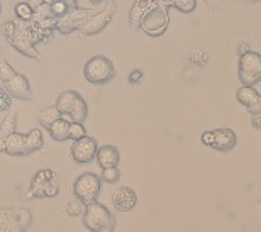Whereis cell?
<instances>
[{
	"label": "cell",
	"instance_id": "obj_1",
	"mask_svg": "<svg viewBox=\"0 0 261 232\" xmlns=\"http://www.w3.org/2000/svg\"><path fill=\"white\" fill-rule=\"evenodd\" d=\"M83 224L92 232H112L114 230V219L109 214V210L98 202L87 203L83 210Z\"/></svg>",
	"mask_w": 261,
	"mask_h": 232
},
{
	"label": "cell",
	"instance_id": "obj_5",
	"mask_svg": "<svg viewBox=\"0 0 261 232\" xmlns=\"http://www.w3.org/2000/svg\"><path fill=\"white\" fill-rule=\"evenodd\" d=\"M239 76L246 87H251L253 83L261 80V56L256 53H244L241 56V65H239Z\"/></svg>",
	"mask_w": 261,
	"mask_h": 232
},
{
	"label": "cell",
	"instance_id": "obj_37",
	"mask_svg": "<svg viewBox=\"0 0 261 232\" xmlns=\"http://www.w3.org/2000/svg\"><path fill=\"white\" fill-rule=\"evenodd\" d=\"M43 2H44V4H48V5H51V4L55 2V0H43Z\"/></svg>",
	"mask_w": 261,
	"mask_h": 232
},
{
	"label": "cell",
	"instance_id": "obj_29",
	"mask_svg": "<svg viewBox=\"0 0 261 232\" xmlns=\"http://www.w3.org/2000/svg\"><path fill=\"white\" fill-rule=\"evenodd\" d=\"M7 109H10V95L5 88H0V112H5Z\"/></svg>",
	"mask_w": 261,
	"mask_h": 232
},
{
	"label": "cell",
	"instance_id": "obj_30",
	"mask_svg": "<svg viewBox=\"0 0 261 232\" xmlns=\"http://www.w3.org/2000/svg\"><path fill=\"white\" fill-rule=\"evenodd\" d=\"M58 195V185H56L55 180H49L44 183V197H55Z\"/></svg>",
	"mask_w": 261,
	"mask_h": 232
},
{
	"label": "cell",
	"instance_id": "obj_3",
	"mask_svg": "<svg viewBox=\"0 0 261 232\" xmlns=\"http://www.w3.org/2000/svg\"><path fill=\"white\" fill-rule=\"evenodd\" d=\"M168 28V12L163 5H153L141 19V29L149 36L163 34Z\"/></svg>",
	"mask_w": 261,
	"mask_h": 232
},
{
	"label": "cell",
	"instance_id": "obj_14",
	"mask_svg": "<svg viewBox=\"0 0 261 232\" xmlns=\"http://www.w3.org/2000/svg\"><path fill=\"white\" fill-rule=\"evenodd\" d=\"M234 142H236V136L229 129H219L212 133V146L217 149L227 151L234 146Z\"/></svg>",
	"mask_w": 261,
	"mask_h": 232
},
{
	"label": "cell",
	"instance_id": "obj_17",
	"mask_svg": "<svg viewBox=\"0 0 261 232\" xmlns=\"http://www.w3.org/2000/svg\"><path fill=\"white\" fill-rule=\"evenodd\" d=\"M51 9V14H53L55 19H60L66 15L68 12H71V10L78 9L76 5V0H55L53 4L49 5Z\"/></svg>",
	"mask_w": 261,
	"mask_h": 232
},
{
	"label": "cell",
	"instance_id": "obj_4",
	"mask_svg": "<svg viewBox=\"0 0 261 232\" xmlns=\"http://www.w3.org/2000/svg\"><path fill=\"white\" fill-rule=\"evenodd\" d=\"M100 192V178L93 173H83L73 185V193L82 203H90Z\"/></svg>",
	"mask_w": 261,
	"mask_h": 232
},
{
	"label": "cell",
	"instance_id": "obj_15",
	"mask_svg": "<svg viewBox=\"0 0 261 232\" xmlns=\"http://www.w3.org/2000/svg\"><path fill=\"white\" fill-rule=\"evenodd\" d=\"M78 97H80V95H78L76 92H73V90H65V92L60 93L58 100H56V109L60 110L61 115L68 117V114L71 112L73 105H75Z\"/></svg>",
	"mask_w": 261,
	"mask_h": 232
},
{
	"label": "cell",
	"instance_id": "obj_39",
	"mask_svg": "<svg viewBox=\"0 0 261 232\" xmlns=\"http://www.w3.org/2000/svg\"><path fill=\"white\" fill-rule=\"evenodd\" d=\"M0 14H2V5H0Z\"/></svg>",
	"mask_w": 261,
	"mask_h": 232
},
{
	"label": "cell",
	"instance_id": "obj_38",
	"mask_svg": "<svg viewBox=\"0 0 261 232\" xmlns=\"http://www.w3.org/2000/svg\"><path fill=\"white\" fill-rule=\"evenodd\" d=\"M90 2H92V4H100L102 0H90Z\"/></svg>",
	"mask_w": 261,
	"mask_h": 232
},
{
	"label": "cell",
	"instance_id": "obj_10",
	"mask_svg": "<svg viewBox=\"0 0 261 232\" xmlns=\"http://www.w3.org/2000/svg\"><path fill=\"white\" fill-rule=\"evenodd\" d=\"M136 202H138V197H136V192L129 187H122L114 192L112 195V203L114 207L121 212H129V210L134 209Z\"/></svg>",
	"mask_w": 261,
	"mask_h": 232
},
{
	"label": "cell",
	"instance_id": "obj_22",
	"mask_svg": "<svg viewBox=\"0 0 261 232\" xmlns=\"http://www.w3.org/2000/svg\"><path fill=\"white\" fill-rule=\"evenodd\" d=\"M15 124H17V119H15V114H10L4 119L2 125H0V138L7 139L10 134L15 133Z\"/></svg>",
	"mask_w": 261,
	"mask_h": 232
},
{
	"label": "cell",
	"instance_id": "obj_21",
	"mask_svg": "<svg viewBox=\"0 0 261 232\" xmlns=\"http://www.w3.org/2000/svg\"><path fill=\"white\" fill-rule=\"evenodd\" d=\"M15 15L17 20H24V22H31L34 17V10L29 5V2H20L15 5Z\"/></svg>",
	"mask_w": 261,
	"mask_h": 232
},
{
	"label": "cell",
	"instance_id": "obj_27",
	"mask_svg": "<svg viewBox=\"0 0 261 232\" xmlns=\"http://www.w3.org/2000/svg\"><path fill=\"white\" fill-rule=\"evenodd\" d=\"M83 205H82V202L80 200H71V202H68L66 203V212L70 214V215H80L82 212H83Z\"/></svg>",
	"mask_w": 261,
	"mask_h": 232
},
{
	"label": "cell",
	"instance_id": "obj_8",
	"mask_svg": "<svg viewBox=\"0 0 261 232\" xmlns=\"http://www.w3.org/2000/svg\"><path fill=\"white\" fill-rule=\"evenodd\" d=\"M97 151H98L97 141L93 138H88V136L78 141H73V144H71V156L76 163L92 161L93 158L97 156Z\"/></svg>",
	"mask_w": 261,
	"mask_h": 232
},
{
	"label": "cell",
	"instance_id": "obj_18",
	"mask_svg": "<svg viewBox=\"0 0 261 232\" xmlns=\"http://www.w3.org/2000/svg\"><path fill=\"white\" fill-rule=\"evenodd\" d=\"M87 112H88V109H87L85 100H83L82 97H78L75 105H73L71 112L68 114V117H65V115H61V117L68 119L70 122H83V120L87 119Z\"/></svg>",
	"mask_w": 261,
	"mask_h": 232
},
{
	"label": "cell",
	"instance_id": "obj_23",
	"mask_svg": "<svg viewBox=\"0 0 261 232\" xmlns=\"http://www.w3.org/2000/svg\"><path fill=\"white\" fill-rule=\"evenodd\" d=\"M85 136H87V131L83 122H70V139L78 141V139L85 138Z\"/></svg>",
	"mask_w": 261,
	"mask_h": 232
},
{
	"label": "cell",
	"instance_id": "obj_9",
	"mask_svg": "<svg viewBox=\"0 0 261 232\" xmlns=\"http://www.w3.org/2000/svg\"><path fill=\"white\" fill-rule=\"evenodd\" d=\"M5 85V90H7L9 95H12L15 98H20V100H28L33 97V92H31V87H29V82L28 78L24 75H15L14 78H10L9 82L4 83Z\"/></svg>",
	"mask_w": 261,
	"mask_h": 232
},
{
	"label": "cell",
	"instance_id": "obj_2",
	"mask_svg": "<svg viewBox=\"0 0 261 232\" xmlns=\"http://www.w3.org/2000/svg\"><path fill=\"white\" fill-rule=\"evenodd\" d=\"M83 75L93 85H103V83L111 82L114 78L116 68H114L112 61L109 58L98 55L87 61L85 68H83Z\"/></svg>",
	"mask_w": 261,
	"mask_h": 232
},
{
	"label": "cell",
	"instance_id": "obj_28",
	"mask_svg": "<svg viewBox=\"0 0 261 232\" xmlns=\"http://www.w3.org/2000/svg\"><path fill=\"white\" fill-rule=\"evenodd\" d=\"M171 2L184 12H192L195 9V0H171Z\"/></svg>",
	"mask_w": 261,
	"mask_h": 232
},
{
	"label": "cell",
	"instance_id": "obj_16",
	"mask_svg": "<svg viewBox=\"0 0 261 232\" xmlns=\"http://www.w3.org/2000/svg\"><path fill=\"white\" fill-rule=\"evenodd\" d=\"M48 129L51 133V138L55 141H66L70 138V120L65 117H60L58 120H55Z\"/></svg>",
	"mask_w": 261,
	"mask_h": 232
},
{
	"label": "cell",
	"instance_id": "obj_11",
	"mask_svg": "<svg viewBox=\"0 0 261 232\" xmlns=\"http://www.w3.org/2000/svg\"><path fill=\"white\" fill-rule=\"evenodd\" d=\"M238 100L243 105H246L253 114H261V95L256 90H253L251 87L244 85L243 88H239Z\"/></svg>",
	"mask_w": 261,
	"mask_h": 232
},
{
	"label": "cell",
	"instance_id": "obj_34",
	"mask_svg": "<svg viewBox=\"0 0 261 232\" xmlns=\"http://www.w3.org/2000/svg\"><path fill=\"white\" fill-rule=\"evenodd\" d=\"M253 125H254V127L261 129V114H254V117H253Z\"/></svg>",
	"mask_w": 261,
	"mask_h": 232
},
{
	"label": "cell",
	"instance_id": "obj_12",
	"mask_svg": "<svg viewBox=\"0 0 261 232\" xmlns=\"http://www.w3.org/2000/svg\"><path fill=\"white\" fill-rule=\"evenodd\" d=\"M97 163L100 165L102 170H106V168H114L119 165V160H121V156H119V151L116 146H102L98 147L97 151Z\"/></svg>",
	"mask_w": 261,
	"mask_h": 232
},
{
	"label": "cell",
	"instance_id": "obj_24",
	"mask_svg": "<svg viewBox=\"0 0 261 232\" xmlns=\"http://www.w3.org/2000/svg\"><path fill=\"white\" fill-rule=\"evenodd\" d=\"M17 73L14 71V68L9 65L5 60H0V82H9L10 78H14Z\"/></svg>",
	"mask_w": 261,
	"mask_h": 232
},
{
	"label": "cell",
	"instance_id": "obj_31",
	"mask_svg": "<svg viewBox=\"0 0 261 232\" xmlns=\"http://www.w3.org/2000/svg\"><path fill=\"white\" fill-rule=\"evenodd\" d=\"M31 222V215L28 210H19L17 212V224L19 225H28Z\"/></svg>",
	"mask_w": 261,
	"mask_h": 232
},
{
	"label": "cell",
	"instance_id": "obj_32",
	"mask_svg": "<svg viewBox=\"0 0 261 232\" xmlns=\"http://www.w3.org/2000/svg\"><path fill=\"white\" fill-rule=\"evenodd\" d=\"M2 33H4V36L5 38H10L14 33H15V22H12V20H9V22H5L4 24V28H2Z\"/></svg>",
	"mask_w": 261,
	"mask_h": 232
},
{
	"label": "cell",
	"instance_id": "obj_26",
	"mask_svg": "<svg viewBox=\"0 0 261 232\" xmlns=\"http://www.w3.org/2000/svg\"><path fill=\"white\" fill-rule=\"evenodd\" d=\"M119 178H121V171L117 170V166L106 168V170L102 171V180L107 182V183H116Z\"/></svg>",
	"mask_w": 261,
	"mask_h": 232
},
{
	"label": "cell",
	"instance_id": "obj_6",
	"mask_svg": "<svg viewBox=\"0 0 261 232\" xmlns=\"http://www.w3.org/2000/svg\"><path fill=\"white\" fill-rule=\"evenodd\" d=\"M92 15H93V12L88 9H75L56 20L55 29L61 34H70L73 31H80L82 25L85 24Z\"/></svg>",
	"mask_w": 261,
	"mask_h": 232
},
{
	"label": "cell",
	"instance_id": "obj_25",
	"mask_svg": "<svg viewBox=\"0 0 261 232\" xmlns=\"http://www.w3.org/2000/svg\"><path fill=\"white\" fill-rule=\"evenodd\" d=\"M53 171L51 170H41V171H38L34 175V178H33V183L31 185H44L46 182H49V180H53Z\"/></svg>",
	"mask_w": 261,
	"mask_h": 232
},
{
	"label": "cell",
	"instance_id": "obj_20",
	"mask_svg": "<svg viewBox=\"0 0 261 232\" xmlns=\"http://www.w3.org/2000/svg\"><path fill=\"white\" fill-rule=\"evenodd\" d=\"M60 117H61V112H60L58 109H56V105H55V107H46V109H43L38 114L39 122L43 124L44 127H49V125L53 124L55 120H58Z\"/></svg>",
	"mask_w": 261,
	"mask_h": 232
},
{
	"label": "cell",
	"instance_id": "obj_13",
	"mask_svg": "<svg viewBox=\"0 0 261 232\" xmlns=\"http://www.w3.org/2000/svg\"><path fill=\"white\" fill-rule=\"evenodd\" d=\"M5 152L10 156H25V134L14 133L5 139Z\"/></svg>",
	"mask_w": 261,
	"mask_h": 232
},
{
	"label": "cell",
	"instance_id": "obj_7",
	"mask_svg": "<svg viewBox=\"0 0 261 232\" xmlns=\"http://www.w3.org/2000/svg\"><path fill=\"white\" fill-rule=\"evenodd\" d=\"M112 14H114V2L111 0V4H109L107 7L102 10V12L93 14L92 17L82 25L80 33L85 34V36H93V34L102 33V31L109 25V22H111Z\"/></svg>",
	"mask_w": 261,
	"mask_h": 232
},
{
	"label": "cell",
	"instance_id": "obj_35",
	"mask_svg": "<svg viewBox=\"0 0 261 232\" xmlns=\"http://www.w3.org/2000/svg\"><path fill=\"white\" fill-rule=\"evenodd\" d=\"M239 51H241V55H244V53H248V51H249L248 44H241V46H239Z\"/></svg>",
	"mask_w": 261,
	"mask_h": 232
},
{
	"label": "cell",
	"instance_id": "obj_36",
	"mask_svg": "<svg viewBox=\"0 0 261 232\" xmlns=\"http://www.w3.org/2000/svg\"><path fill=\"white\" fill-rule=\"evenodd\" d=\"M0 152H5V139L0 138Z\"/></svg>",
	"mask_w": 261,
	"mask_h": 232
},
{
	"label": "cell",
	"instance_id": "obj_33",
	"mask_svg": "<svg viewBox=\"0 0 261 232\" xmlns=\"http://www.w3.org/2000/svg\"><path fill=\"white\" fill-rule=\"evenodd\" d=\"M141 80H143V71L141 70H133L129 73V82L133 83V85L134 83H139Z\"/></svg>",
	"mask_w": 261,
	"mask_h": 232
},
{
	"label": "cell",
	"instance_id": "obj_19",
	"mask_svg": "<svg viewBox=\"0 0 261 232\" xmlns=\"http://www.w3.org/2000/svg\"><path fill=\"white\" fill-rule=\"evenodd\" d=\"M43 147V133L39 129H33L25 134V152L31 154V152L38 151Z\"/></svg>",
	"mask_w": 261,
	"mask_h": 232
}]
</instances>
